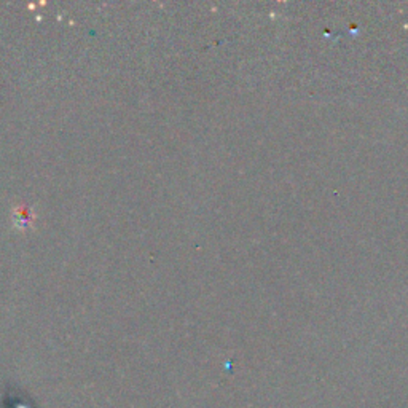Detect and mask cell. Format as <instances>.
<instances>
[{
    "instance_id": "obj_1",
    "label": "cell",
    "mask_w": 408,
    "mask_h": 408,
    "mask_svg": "<svg viewBox=\"0 0 408 408\" xmlns=\"http://www.w3.org/2000/svg\"><path fill=\"white\" fill-rule=\"evenodd\" d=\"M5 408H35L31 400H27L26 395H22L21 393L16 391H8V394L5 395Z\"/></svg>"
}]
</instances>
